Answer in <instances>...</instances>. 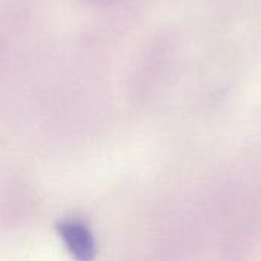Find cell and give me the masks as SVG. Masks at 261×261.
I'll list each match as a JSON object with an SVG mask.
<instances>
[{"mask_svg": "<svg viewBox=\"0 0 261 261\" xmlns=\"http://www.w3.org/2000/svg\"><path fill=\"white\" fill-rule=\"evenodd\" d=\"M57 231L66 243L70 254L81 261H89L95 257V242L90 231L75 219L61 220L57 223Z\"/></svg>", "mask_w": 261, "mask_h": 261, "instance_id": "6da1fadb", "label": "cell"}]
</instances>
